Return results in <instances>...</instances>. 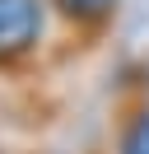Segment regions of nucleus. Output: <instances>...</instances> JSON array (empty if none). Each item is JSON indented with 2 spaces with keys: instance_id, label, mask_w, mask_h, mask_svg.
<instances>
[{
  "instance_id": "f257e3e1",
  "label": "nucleus",
  "mask_w": 149,
  "mask_h": 154,
  "mask_svg": "<svg viewBox=\"0 0 149 154\" xmlns=\"http://www.w3.org/2000/svg\"><path fill=\"white\" fill-rule=\"evenodd\" d=\"M47 0H0V75H19L42 51Z\"/></svg>"
},
{
  "instance_id": "f03ea898",
  "label": "nucleus",
  "mask_w": 149,
  "mask_h": 154,
  "mask_svg": "<svg viewBox=\"0 0 149 154\" xmlns=\"http://www.w3.org/2000/svg\"><path fill=\"white\" fill-rule=\"evenodd\" d=\"M47 10L79 38H102L117 19L121 0H47Z\"/></svg>"
},
{
  "instance_id": "7ed1b4c3",
  "label": "nucleus",
  "mask_w": 149,
  "mask_h": 154,
  "mask_svg": "<svg viewBox=\"0 0 149 154\" xmlns=\"http://www.w3.org/2000/svg\"><path fill=\"white\" fill-rule=\"evenodd\" d=\"M112 154H149V103L140 94H126L112 126Z\"/></svg>"
},
{
  "instance_id": "20e7f679",
  "label": "nucleus",
  "mask_w": 149,
  "mask_h": 154,
  "mask_svg": "<svg viewBox=\"0 0 149 154\" xmlns=\"http://www.w3.org/2000/svg\"><path fill=\"white\" fill-rule=\"evenodd\" d=\"M130 94H140V98H144V103H149V61H144V66H140V79H135V84H130Z\"/></svg>"
},
{
  "instance_id": "39448f33",
  "label": "nucleus",
  "mask_w": 149,
  "mask_h": 154,
  "mask_svg": "<svg viewBox=\"0 0 149 154\" xmlns=\"http://www.w3.org/2000/svg\"><path fill=\"white\" fill-rule=\"evenodd\" d=\"M42 154H56V149H42Z\"/></svg>"
}]
</instances>
